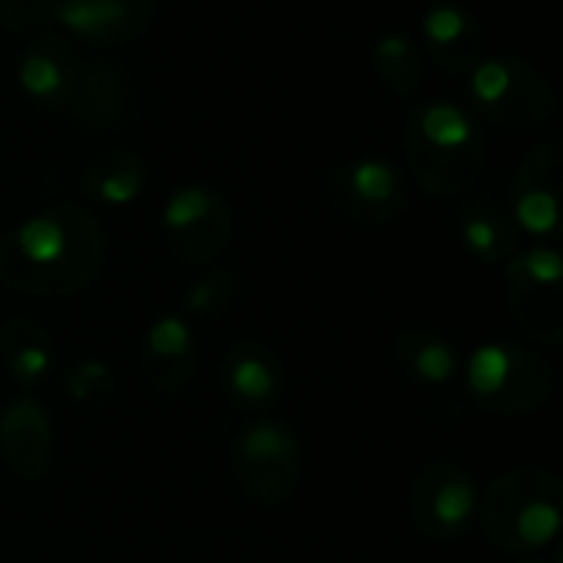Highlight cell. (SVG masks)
Masks as SVG:
<instances>
[{
    "mask_svg": "<svg viewBox=\"0 0 563 563\" xmlns=\"http://www.w3.org/2000/svg\"><path fill=\"white\" fill-rule=\"evenodd\" d=\"M3 23L10 33H16L23 40L53 36L56 0H3Z\"/></svg>",
    "mask_w": 563,
    "mask_h": 563,
    "instance_id": "obj_26",
    "label": "cell"
},
{
    "mask_svg": "<svg viewBox=\"0 0 563 563\" xmlns=\"http://www.w3.org/2000/svg\"><path fill=\"white\" fill-rule=\"evenodd\" d=\"M0 360L16 386L33 389L53 373V340L33 317H10L0 327Z\"/></svg>",
    "mask_w": 563,
    "mask_h": 563,
    "instance_id": "obj_21",
    "label": "cell"
},
{
    "mask_svg": "<svg viewBox=\"0 0 563 563\" xmlns=\"http://www.w3.org/2000/svg\"><path fill=\"white\" fill-rule=\"evenodd\" d=\"M106 261L99 218L79 205H53L0 234V287L30 297H73Z\"/></svg>",
    "mask_w": 563,
    "mask_h": 563,
    "instance_id": "obj_1",
    "label": "cell"
},
{
    "mask_svg": "<svg viewBox=\"0 0 563 563\" xmlns=\"http://www.w3.org/2000/svg\"><path fill=\"white\" fill-rule=\"evenodd\" d=\"M145 162L132 148H109L86 162L79 175V188L109 208H129L145 191Z\"/></svg>",
    "mask_w": 563,
    "mask_h": 563,
    "instance_id": "obj_20",
    "label": "cell"
},
{
    "mask_svg": "<svg viewBox=\"0 0 563 563\" xmlns=\"http://www.w3.org/2000/svg\"><path fill=\"white\" fill-rule=\"evenodd\" d=\"M422 49L445 73H472L485 56V30L468 7L442 0L422 16Z\"/></svg>",
    "mask_w": 563,
    "mask_h": 563,
    "instance_id": "obj_18",
    "label": "cell"
},
{
    "mask_svg": "<svg viewBox=\"0 0 563 563\" xmlns=\"http://www.w3.org/2000/svg\"><path fill=\"white\" fill-rule=\"evenodd\" d=\"M518 563H561V561H558V558H554V561H544V558H521Z\"/></svg>",
    "mask_w": 563,
    "mask_h": 563,
    "instance_id": "obj_27",
    "label": "cell"
},
{
    "mask_svg": "<svg viewBox=\"0 0 563 563\" xmlns=\"http://www.w3.org/2000/svg\"><path fill=\"white\" fill-rule=\"evenodd\" d=\"M505 271L508 310L534 346L563 343V257L558 247L538 244L515 251Z\"/></svg>",
    "mask_w": 563,
    "mask_h": 563,
    "instance_id": "obj_7",
    "label": "cell"
},
{
    "mask_svg": "<svg viewBox=\"0 0 563 563\" xmlns=\"http://www.w3.org/2000/svg\"><path fill=\"white\" fill-rule=\"evenodd\" d=\"M66 109L79 129H89V132L122 129L139 109L135 86L122 66L109 59H89L79 69V79Z\"/></svg>",
    "mask_w": 563,
    "mask_h": 563,
    "instance_id": "obj_13",
    "label": "cell"
},
{
    "mask_svg": "<svg viewBox=\"0 0 563 563\" xmlns=\"http://www.w3.org/2000/svg\"><path fill=\"white\" fill-rule=\"evenodd\" d=\"M0 459L16 478L26 482H36L49 472L53 422L36 399L16 396L0 409Z\"/></svg>",
    "mask_w": 563,
    "mask_h": 563,
    "instance_id": "obj_15",
    "label": "cell"
},
{
    "mask_svg": "<svg viewBox=\"0 0 563 563\" xmlns=\"http://www.w3.org/2000/svg\"><path fill=\"white\" fill-rule=\"evenodd\" d=\"M158 13V0H56V26L96 46L139 40Z\"/></svg>",
    "mask_w": 563,
    "mask_h": 563,
    "instance_id": "obj_14",
    "label": "cell"
},
{
    "mask_svg": "<svg viewBox=\"0 0 563 563\" xmlns=\"http://www.w3.org/2000/svg\"><path fill=\"white\" fill-rule=\"evenodd\" d=\"M79 69H82V59L73 49V43L53 33V36L30 40V46L20 56L16 79H20V89L33 102L49 106V109H66L76 89Z\"/></svg>",
    "mask_w": 563,
    "mask_h": 563,
    "instance_id": "obj_19",
    "label": "cell"
},
{
    "mask_svg": "<svg viewBox=\"0 0 563 563\" xmlns=\"http://www.w3.org/2000/svg\"><path fill=\"white\" fill-rule=\"evenodd\" d=\"M330 208L360 228L393 224L409 211V181L402 168L386 158L360 155L336 165L323 181Z\"/></svg>",
    "mask_w": 563,
    "mask_h": 563,
    "instance_id": "obj_9",
    "label": "cell"
},
{
    "mask_svg": "<svg viewBox=\"0 0 563 563\" xmlns=\"http://www.w3.org/2000/svg\"><path fill=\"white\" fill-rule=\"evenodd\" d=\"M468 96L478 112L508 132H538L558 115V92L528 59L511 53L482 56L468 76Z\"/></svg>",
    "mask_w": 563,
    "mask_h": 563,
    "instance_id": "obj_5",
    "label": "cell"
},
{
    "mask_svg": "<svg viewBox=\"0 0 563 563\" xmlns=\"http://www.w3.org/2000/svg\"><path fill=\"white\" fill-rule=\"evenodd\" d=\"M478 482L455 459H429L409 485V525L419 538L452 544L478 518Z\"/></svg>",
    "mask_w": 563,
    "mask_h": 563,
    "instance_id": "obj_8",
    "label": "cell"
},
{
    "mask_svg": "<svg viewBox=\"0 0 563 563\" xmlns=\"http://www.w3.org/2000/svg\"><path fill=\"white\" fill-rule=\"evenodd\" d=\"M142 373L162 396L181 393L195 369H198V343L195 330L178 313H162L145 327L142 353H139Z\"/></svg>",
    "mask_w": 563,
    "mask_h": 563,
    "instance_id": "obj_16",
    "label": "cell"
},
{
    "mask_svg": "<svg viewBox=\"0 0 563 563\" xmlns=\"http://www.w3.org/2000/svg\"><path fill=\"white\" fill-rule=\"evenodd\" d=\"M561 139L544 135L518 165L508 201L518 234L554 238L561 231Z\"/></svg>",
    "mask_w": 563,
    "mask_h": 563,
    "instance_id": "obj_11",
    "label": "cell"
},
{
    "mask_svg": "<svg viewBox=\"0 0 563 563\" xmlns=\"http://www.w3.org/2000/svg\"><path fill=\"white\" fill-rule=\"evenodd\" d=\"M221 393L231 406L261 412L284 393V366L261 340H234L221 360Z\"/></svg>",
    "mask_w": 563,
    "mask_h": 563,
    "instance_id": "obj_17",
    "label": "cell"
},
{
    "mask_svg": "<svg viewBox=\"0 0 563 563\" xmlns=\"http://www.w3.org/2000/svg\"><path fill=\"white\" fill-rule=\"evenodd\" d=\"M241 290H244V277L234 267H214L185 287L181 307L188 317H201V320L221 317L238 303Z\"/></svg>",
    "mask_w": 563,
    "mask_h": 563,
    "instance_id": "obj_24",
    "label": "cell"
},
{
    "mask_svg": "<svg viewBox=\"0 0 563 563\" xmlns=\"http://www.w3.org/2000/svg\"><path fill=\"white\" fill-rule=\"evenodd\" d=\"M462 383L478 409L525 419L548 409L554 396V366L531 343L488 340L462 360Z\"/></svg>",
    "mask_w": 563,
    "mask_h": 563,
    "instance_id": "obj_4",
    "label": "cell"
},
{
    "mask_svg": "<svg viewBox=\"0 0 563 563\" xmlns=\"http://www.w3.org/2000/svg\"><path fill=\"white\" fill-rule=\"evenodd\" d=\"M402 148L412 181L435 198H459L475 188L488 162L478 122L452 99L416 106L402 129Z\"/></svg>",
    "mask_w": 563,
    "mask_h": 563,
    "instance_id": "obj_2",
    "label": "cell"
},
{
    "mask_svg": "<svg viewBox=\"0 0 563 563\" xmlns=\"http://www.w3.org/2000/svg\"><path fill=\"white\" fill-rule=\"evenodd\" d=\"M482 534L511 558H531L558 544L563 531V482L544 465H518L492 478L478 498Z\"/></svg>",
    "mask_w": 563,
    "mask_h": 563,
    "instance_id": "obj_3",
    "label": "cell"
},
{
    "mask_svg": "<svg viewBox=\"0 0 563 563\" xmlns=\"http://www.w3.org/2000/svg\"><path fill=\"white\" fill-rule=\"evenodd\" d=\"M459 241L465 254H472L482 264H505L518 247V228L508 214V208L495 205L492 198L468 201L459 211Z\"/></svg>",
    "mask_w": 563,
    "mask_h": 563,
    "instance_id": "obj_22",
    "label": "cell"
},
{
    "mask_svg": "<svg viewBox=\"0 0 563 563\" xmlns=\"http://www.w3.org/2000/svg\"><path fill=\"white\" fill-rule=\"evenodd\" d=\"M63 389L76 406H92V402H106L115 393V376L109 363L89 356L69 366V373L63 376Z\"/></svg>",
    "mask_w": 563,
    "mask_h": 563,
    "instance_id": "obj_25",
    "label": "cell"
},
{
    "mask_svg": "<svg viewBox=\"0 0 563 563\" xmlns=\"http://www.w3.org/2000/svg\"><path fill=\"white\" fill-rule=\"evenodd\" d=\"M393 369L422 393H445L462 379V350L455 340L429 323H406L389 343Z\"/></svg>",
    "mask_w": 563,
    "mask_h": 563,
    "instance_id": "obj_12",
    "label": "cell"
},
{
    "mask_svg": "<svg viewBox=\"0 0 563 563\" xmlns=\"http://www.w3.org/2000/svg\"><path fill=\"white\" fill-rule=\"evenodd\" d=\"M228 465H231V478L238 492L247 501L261 508H280L300 488L303 445L287 422L257 419L238 429Z\"/></svg>",
    "mask_w": 563,
    "mask_h": 563,
    "instance_id": "obj_6",
    "label": "cell"
},
{
    "mask_svg": "<svg viewBox=\"0 0 563 563\" xmlns=\"http://www.w3.org/2000/svg\"><path fill=\"white\" fill-rule=\"evenodd\" d=\"M231 205L208 185H181L162 208V234L168 254L185 267L218 261L231 244Z\"/></svg>",
    "mask_w": 563,
    "mask_h": 563,
    "instance_id": "obj_10",
    "label": "cell"
},
{
    "mask_svg": "<svg viewBox=\"0 0 563 563\" xmlns=\"http://www.w3.org/2000/svg\"><path fill=\"white\" fill-rule=\"evenodd\" d=\"M0 7H3V0H0Z\"/></svg>",
    "mask_w": 563,
    "mask_h": 563,
    "instance_id": "obj_28",
    "label": "cell"
},
{
    "mask_svg": "<svg viewBox=\"0 0 563 563\" xmlns=\"http://www.w3.org/2000/svg\"><path fill=\"white\" fill-rule=\"evenodd\" d=\"M426 49L416 36L389 30L373 43V73L376 79L402 102L416 99L426 86Z\"/></svg>",
    "mask_w": 563,
    "mask_h": 563,
    "instance_id": "obj_23",
    "label": "cell"
}]
</instances>
